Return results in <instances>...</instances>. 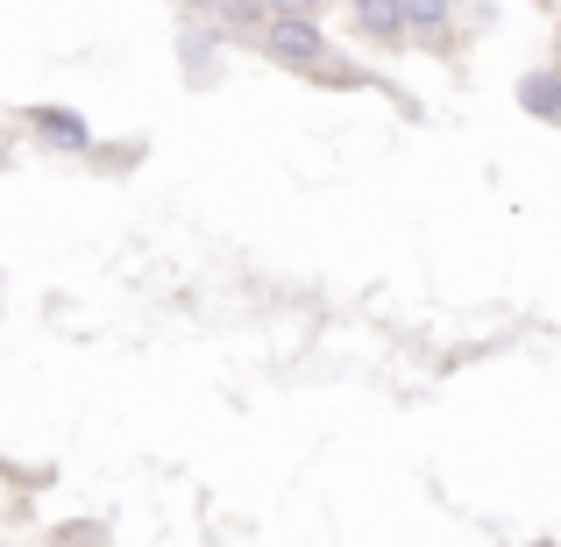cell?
<instances>
[{
  "mask_svg": "<svg viewBox=\"0 0 561 547\" xmlns=\"http://www.w3.org/2000/svg\"><path fill=\"white\" fill-rule=\"evenodd\" d=\"M263 50H271L277 65H320V57H328V43H320L313 22H299V14H277L271 36H263Z\"/></svg>",
  "mask_w": 561,
  "mask_h": 547,
  "instance_id": "obj_1",
  "label": "cell"
},
{
  "mask_svg": "<svg viewBox=\"0 0 561 547\" xmlns=\"http://www.w3.org/2000/svg\"><path fill=\"white\" fill-rule=\"evenodd\" d=\"M356 29L370 43H398V29H405V0H356Z\"/></svg>",
  "mask_w": 561,
  "mask_h": 547,
  "instance_id": "obj_2",
  "label": "cell"
},
{
  "mask_svg": "<svg viewBox=\"0 0 561 547\" xmlns=\"http://www.w3.org/2000/svg\"><path fill=\"white\" fill-rule=\"evenodd\" d=\"M36 128L57 143V150H85V122H79V114H65V107H36Z\"/></svg>",
  "mask_w": 561,
  "mask_h": 547,
  "instance_id": "obj_3",
  "label": "cell"
},
{
  "mask_svg": "<svg viewBox=\"0 0 561 547\" xmlns=\"http://www.w3.org/2000/svg\"><path fill=\"white\" fill-rule=\"evenodd\" d=\"M519 100L540 114V122H561V79H554V71H534V79L519 86Z\"/></svg>",
  "mask_w": 561,
  "mask_h": 547,
  "instance_id": "obj_4",
  "label": "cell"
},
{
  "mask_svg": "<svg viewBox=\"0 0 561 547\" xmlns=\"http://www.w3.org/2000/svg\"><path fill=\"white\" fill-rule=\"evenodd\" d=\"M228 8V22H263V0H220Z\"/></svg>",
  "mask_w": 561,
  "mask_h": 547,
  "instance_id": "obj_5",
  "label": "cell"
},
{
  "mask_svg": "<svg viewBox=\"0 0 561 547\" xmlns=\"http://www.w3.org/2000/svg\"><path fill=\"white\" fill-rule=\"evenodd\" d=\"M405 14H420V22H440V14H448V0H405Z\"/></svg>",
  "mask_w": 561,
  "mask_h": 547,
  "instance_id": "obj_6",
  "label": "cell"
},
{
  "mask_svg": "<svg viewBox=\"0 0 561 547\" xmlns=\"http://www.w3.org/2000/svg\"><path fill=\"white\" fill-rule=\"evenodd\" d=\"M271 8H277V14H299V22H306V14H313L320 0H271Z\"/></svg>",
  "mask_w": 561,
  "mask_h": 547,
  "instance_id": "obj_7",
  "label": "cell"
},
{
  "mask_svg": "<svg viewBox=\"0 0 561 547\" xmlns=\"http://www.w3.org/2000/svg\"><path fill=\"white\" fill-rule=\"evenodd\" d=\"M192 8H206V0H192Z\"/></svg>",
  "mask_w": 561,
  "mask_h": 547,
  "instance_id": "obj_8",
  "label": "cell"
}]
</instances>
